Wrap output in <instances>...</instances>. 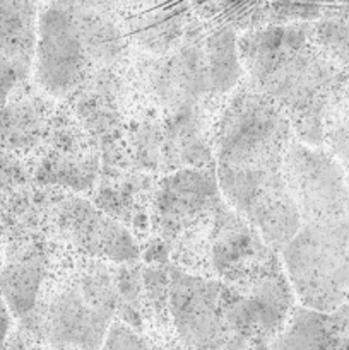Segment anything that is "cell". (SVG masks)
I'll return each mask as SVG.
<instances>
[{"label":"cell","mask_w":349,"mask_h":350,"mask_svg":"<svg viewBox=\"0 0 349 350\" xmlns=\"http://www.w3.org/2000/svg\"><path fill=\"white\" fill-rule=\"evenodd\" d=\"M293 139L286 113L253 88L233 96L216 130L219 191L274 252L301 228L283 167Z\"/></svg>","instance_id":"cell-1"},{"label":"cell","mask_w":349,"mask_h":350,"mask_svg":"<svg viewBox=\"0 0 349 350\" xmlns=\"http://www.w3.org/2000/svg\"><path fill=\"white\" fill-rule=\"evenodd\" d=\"M238 51L253 89L286 113L301 142L322 146L324 118L344 85L346 72L320 50L311 23L246 31L238 38Z\"/></svg>","instance_id":"cell-2"},{"label":"cell","mask_w":349,"mask_h":350,"mask_svg":"<svg viewBox=\"0 0 349 350\" xmlns=\"http://www.w3.org/2000/svg\"><path fill=\"white\" fill-rule=\"evenodd\" d=\"M130 44L120 14L43 2L38 14L34 79L50 94H67L89 74L116 64Z\"/></svg>","instance_id":"cell-3"},{"label":"cell","mask_w":349,"mask_h":350,"mask_svg":"<svg viewBox=\"0 0 349 350\" xmlns=\"http://www.w3.org/2000/svg\"><path fill=\"white\" fill-rule=\"evenodd\" d=\"M116 304L118 294L108 273L84 270L41 291L33 310L19 318L17 334L50 347L99 350Z\"/></svg>","instance_id":"cell-4"},{"label":"cell","mask_w":349,"mask_h":350,"mask_svg":"<svg viewBox=\"0 0 349 350\" xmlns=\"http://www.w3.org/2000/svg\"><path fill=\"white\" fill-rule=\"evenodd\" d=\"M284 275L300 306L331 313L349 303V207L301 224L281 250Z\"/></svg>","instance_id":"cell-5"},{"label":"cell","mask_w":349,"mask_h":350,"mask_svg":"<svg viewBox=\"0 0 349 350\" xmlns=\"http://www.w3.org/2000/svg\"><path fill=\"white\" fill-rule=\"evenodd\" d=\"M235 282L173 269L168 279V311L178 342L187 350H236Z\"/></svg>","instance_id":"cell-6"},{"label":"cell","mask_w":349,"mask_h":350,"mask_svg":"<svg viewBox=\"0 0 349 350\" xmlns=\"http://www.w3.org/2000/svg\"><path fill=\"white\" fill-rule=\"evenodd\" d=\"M283 167L301 224L335 217L349 207V174L324 146H310L294 137Z\"/></svg>","instance_id":"cell-7"},{"label":"cell","mask_w":349,"mask_h":350,"mask_svg":"<svg viewBox=\"0 0 349 350\" xmlns=\"http://www.w3.org/2000/svg\"><path fill=\"white\" fill-rule=\"evenodd\" d=\"M62 229L74 245L92 256L113 262L137 258L135 241L115 221L96 211L88 202L75 200L60 212Z\"/></svg>","instance_id":"cell-8"},{"label":"cell","mask_w":349,"mask_h":350,"mask_svg":"<svg viewBox=\"0 0 349 350\" xmlns=\"http://www.w3.org/2000/svg\"><path fill=\"white\" fill-rule=\"evenodd\" d=\"M269 350H349V303L331 313L298 304Z\"/></svg>","instance_id":"cell-9"},{"label":"cell","mask_w":349,"mask_h":350,"mask_svg":"<svg viewBox=\"0 0 349 350\" xmlns=\"http://www.w3.org/2000/svg\"><path fill=\"white\" fill-rule=\"evenodd\" d=\"M44 275V260L26 245L5 248L0 270V297L12 318H23L36 304Z\"/></svg>","instance_id":"cell-10"},{"label":"cell","mask_w":349,"mask_h":350,"mask_svg":"<svg viewBox=\"0 0 349 350\" xmlns=\"http://www.w3.org/2000/svg\"><path fill=\"white\" fill-rule=\"evenodd\" d=\"M197 19L233 31H252L270 24V0H190Z\"/></svg>","instance_id":"cell-11"},{"label":"cell","mask_w":349,"mask_h":350,"mask_svg":"<svg viewBox=\"0 0 349 350\" xmlns=\"http://www.w3.org/2000/svg\"><path fill=\"white\" fill-rule=\"evenodd\" d=\"M320 50L344 72L349 70V5H334L311 23Z\"/></svg>","instance_id":"cell-12"},{"label":"cell","mask_w":349,"mask_h":350,"mask_svg":"<svg viewBox=\"0 0 349 350\" xmlns=\"http://www.w3.org/2000/svg\"><path fill=\"white\" fill-rule=\"evenodd\" d=\"M322 146L349 174V96L342 89L324 118Z\"/></svg>","instance_id":"cell-13"},{"label":"cell","mask_w":349,"mask_h":350,"mask_svg":"<svg viewBox=\"0 0 349 350\" xmlns=\"http://www.w3.org/2000/svg\"><path fill=\"white\" fill-rule=\"evenodd\" d=\"M332 9V0H270V24L315 23Z\"/></svg>","instance_id":"cell-14"},{"label":"cell","mask_w":349,"mask_h":350,"mask_svg":"<svg viewBox=\"0 0 349 350\" xmlns=\"http://www.w3.org/2000/svg\"><path fill=\"white\" fill-rule=\"evenodd\" d=\"M99 350H153L144 337L127 327L125 323L113 321Z\"/></svg>","instance_id":"cell-15"},{"label":"cell","mask_w":349,"mask_h":350,"mask_svg":"<svg viewBox=\"0 0 349 350\" xmlns=\"http://www.w3.org/2000/svg\"><path fill=\"white\" fill-rule=\"evenodd\" d=\"M44 2L58 3V5L77 7V9L99 10V12H122V0H44Z\"/></svg>","instance_id":"cell-16"},{"label":"cell","mask_w":349,"mask_h":350,"mask_svg":"<svg viewBox=\"0 0 349 350\" xmlns=\"http://www.w3.org/2000/svg\"><path fill=\"white\" fill-rule=\"evenodd\" d=\"M5 350H72V349H60V347H50V345L36 344V342L27 340L26 337L16 334H10L9 340L5 344Z\"/></svg>","instance_id":"cell-17"},{"label":"cell","mask_w":349,"mask_h":350,"mask_svg":"<svg viewBox=\"0 0 349 350\" xmlns=\"http://www.w3.org/2000/svg\"><path fill=\"white\" fill-rule=\"evenodd\" d=\"M10 334H12V314L0 297V347H5Z\"/></svg>","instance_id":"cell-18"},{"label":"cell","mask_w":349,"mask_h":350,"mask_svg":"<svg viewBox=\"0 0 349 350\" xmlns=\"http://www.w3.org/2000/svg\"><path fill=\"white\" fill-rule=\"evenodd\" d=\"M3 255H5V246H3L2 238H0V270H2V265H3Z\"/></svg>","instance_id":"cell-19"},{"label":"cell","mask_w":349,"mask_h":350,"mask_svg":"<svg viewBox=\"0 0 349 350\" xmlns=\"http://www.w3.org/2000/svg\"><path fill=\"white\" fill-rule=\"evenodd\" d=\"M342 91L349 96V70L346 72V81H344V85H342Z\"/></svg>","instance_id":"cell-20"},{"label":"cell","mask_w":349,"mask_h":350,"mask_svg":"<svg viewBox=\"0 0 349 350\" xmlns=\"http://www.w3.org/2000/svg\"><path fill=\"white\" fill-rule=\"evenodd\" d=\"M34 2H38V3H40V5H41V3H43L44 0H34Z\"/></svg>","instance_id":"cell-21"},{"label":"cell","mask_w":349,"mask_h":350,"mask_svg":"<svg viewBox=\"0 0 349 350\" xmlns=\"http://www.w3.org/2000/svg\"><path fill=\"white\" fill-rule=\"evenodd\" d=\"M0 350H5V347H0Z\"/></svg>","instance_id":"cell-22"}]
</instances>
